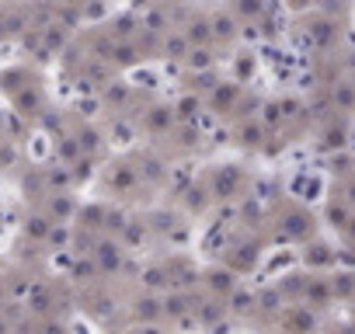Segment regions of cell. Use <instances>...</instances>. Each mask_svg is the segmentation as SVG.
I'll return each instance as SVG.
<instances>
[{"label": "cell", "instance_id": "obj_13", "mask_svg": "<svg viewBox=\"0 0 355 334\" xmlns=\"http://www.w3.org/2000/svg\"><path fill=\"white\" fill-rule=\"evenodd\" d=\"M258 296V310L261 313H279L282 306H286V296L279 292V285H268V289H261V292H254Z\"/></svg>", "mask_w": 355, "mask_h": 334}, {"label": "cell", "instance_id": "obj_21", "mask_svg": "<svg viewBox=\"0 0 355 334\" xmlns=\"http://www.w3.org/2000/svg\"><path fill=\"white\" fill-rule=\"evenodd\" d=\"M345 139H348V132H345L341 125H331V129H327V139H324V146H345Z\"/></svg>", "mask_w": 355, "mask_h": 334}, {"label": "cell", "instance_id": "obj_16", "mask_svg": "<svg viewBox=\"0 0 355 334\" xmlns=\"http://www.w3.org/2000/svg\"><path fill=\"white\" fill-rule=\"evenodd\" d=\"M46 185L53 188V192H67L70 185H73V175L67 171V164H60V167H49V171H46Z\"/></svg>", "mask_w": 355, "mask_h": 334}, {"label": "cell", "instance_id": "obj_20", "mask_svg": "<svg viewBox=\"0 0 355 334\" xmlns=\"http://www.w3.org/2000/svg\"><path fill=\"white\" fill-rule=\"evenodd\" d=\"M77 143H80L84 153H94V150L101 146V136H98V129H80V132H77Z\"/></svg>", "mask_w": 355, "mask_h": 334}, {"label": "cell", "instance_id": "obj_4", "mask_svg": "<svg viewBox=\"0 0 355 334\" xmlns=\"http://www.w3.org/2000/svg\"><path fill=\"white\" fill-rule=\"evenodd\" d=\"M77 199L70 195V192H49V199H46V216L53 220V223H70V220H77Z\"/></svg>", "mask_w": 355, "mask_h": 334}, {"label": "cell", "instance_id": "obj_24", "mask_svg": "<svg viewBox=\"0 0 355 334\" xmlns=\"http://www.w3.org/2000/svg\"><path fill=\"white\" fill-rule=\"evenodd\" d=\"M345 192H348V195H345V202H348V206H355V182H352Z\"/></svg>", "mask_w": 355, "mask_h": 334}, {"label": "cell", "instance_id": "obj_14", "mask_svg": "<svg viewBox=\"0 0 355 334\" xmlns=\"http://www.w3.org/2000/svg\"><path fill=\"white\" fill-rule=\"evenodd\" d=\"M49 230H53V220H49L46 213H32V216L25 220V234L35 237V240H49Z\"/></svg>", "mask_w": 355, "mask_h": 334}, {"label": "cell", "instance_id": "obj_10", "mask_svg": "<svg viewBox=\"0 0 355 334\" xmlns=\"http://www.w3.org/2000/svg\"><path fill=\"white\" fill-rule=\"evenodd\" d=\"M237 94H241V84H227V80H216V87H213V94H209V108H230L234 101H237Z\"/></svg>", "mask_w": 355, "mask_h": 334}, {"label": "cell", "instance_id": "obj_5", "mask_svg": "<svg viewBox=\"0 0 355 334\" xmlns=\"http://www.w3.org/2000/svg\"><path fill=\"white\" fill-rule=\"evenodd\" d=\"M132 317H136V324H157L164 317V299H157V292H143L132 303Z\"/></svg>", "mask_w": 355, "mask_h": 334}, {"label": "cell", "instance_id": "obj_15", "mask_svg": "<svg viewBox=\"0 0 355 334\" xmlns=\"http://www.w3.org/2000/svg\"><path fill=\"white\" fill-rule=\"evenodd\" d=\"M331 292L338 299H355V272H338L331 275Z\"/></svg>", "mask_w": 355, "mask_h": 334}, {"label": "cell", "instance_id": "obj_22", "mask_svg": "<svg viewBox=\"0 0 355 334\" xmlns=\"http://www.w3.org/2000/svg\"><path fill=\"white\" fill-rule=\"evenodd\" d=\"M129 334H160V327H157V324H136Z\"/></svg>", "mask_w": 355, "mask_h": 334}, {"label": "cell", "instance_id": "obj_26", "mask_svg": "<svg viewBox=\"0 0 355 334\" xmlns=\"http://www.w3.org/2000/svg\"><path fill=\"white\" fill-rule=\"evenodd\" d=\"M279 334H289V331H279Z\"/></svg>", "mask_w": 355, "mask_h": 334}, {"label": "cell", "instance_id": "obj_7", "mask_svg": "<svg viewBox=\"0 0 355 334\" xmlns=\"http://www.w3.org/2000/svg\"><path fill=\"white\" fill-rule=\"evenodd\" d=\"M227 313L230 317H251V313H258V296L248 292V289H234L227 296Z\"/></svg>", "mask_w": 355, "mask_h": 334}, {"label": "cell", "instance_id": "obj_25", "mask_svg": "<svg viewBox=\"0 0 355 334\" xmlns=\"http://www.w3.org/2000/svg\"><path fill=\"white\" fill-rule=\"evenodd\" d=\"M0 306H4V289H0Z\"/></svg>", "mask_w": 355, "mask_h": 334}, {"label": "cell", "instance_id": "obj_18", "mask_svg": "<svg viewBox=\"0 0 355 334\" xmlns=\"http://www.w3.org/2000/svg\"><path fill=\"white\" fill-rule=\"evenodd\" d=\"M209 28H213V39H234L237 35V21L234 18H227V15H216V18H209Z\"/></svg>", "mask_w": 355, "mask_h": 334}, {"label": "cell", "instance_id": "obj_3", "mask_svg": "<svg viewBox=\"0 0 355 334\" xmlns=\"http://www.w3.org/2000/svg\"><path fill=\"white\" fill-rule=\"evenodd\" d=\"M241 188H244V175L237 171L234 164H223L220 171L213 175V195L216 199H237Z\"/></svg>", "mask_w": 355, "mask_h": 334}, {"label": "cell", "instance_id": "obj_6", "mask_svg": "<svg viewBox=\"0 0 355 334\" xmlns=\"http://www.w3.org/2000/svg\"><path fill=\"white\" fill-rule=\"evenodd\" d=\"M282 331H289V334H313V313H310V306H289L282 313Z\"/></svg>", "mask_w": 355, "mask_h": 334}, {"label": "cell", "instance_id": "obj_19", "mask_svg": "<svg viewBox=\"0 0 355 334\" xmlns=\"http://www.w3.org/2000/svg\"><path fill=\"white\" fill-rule=\"evenodd\" d=\"M28 310L32 313H49L53 310V296H49V289H32V296H28Z\"/></svg>", "mask_w": 355, "mask_h": 334}, {"label": "cell", "instance_id": "obj_8", "mask_svg": "<svg viewBox=\"0 0 355 334\" xmlns=\"http://www.w3.org/2000/svg\"><path fill=\"white\" fill-rule=\"evenodd\" d=\"M334 292H331V279H320V275H306V292H303V299L310 303V306H324L327 299H331Z\"/></svg>", "mask_w": 355, "mask_h": 334}, {"label": "cell", "instance_id": "obj_17", "mask_svg": "<svg viewBox=\"0 0 355 334\" xmlns=\"http://www.w3.org/2000/svg\"><path fill=\"white\" fill-rule=\"evenodd\" d=\"M306 265H313V268H327V265H334V251L327 247V244H313V247H306Z\"/></svg>", "mask_w": 355, "mask_h": 334}, {"label": "cell", "instance_id": "obj_11", "mask_svg": "<svg viewBox=\"0 0 355 334\" xmlns=\"http://www.w3.org/2000/svg\"><path fill=\"white\" fill-rule=\"evenodd\" d=\"M139 282H143V289H146V292H160V289H167V285H171L167 265H150V268H143Z\"/></svg>", "mask_w": 355, "mask_h": 334}, {"label": "cell", "instance_id": "obj_1", "mask_svg": "<svg viewBox=\"0 0 355 334\" xmlns=\"http://www.w3.org/2000/svg\"><path fill=\"white\" fill-rule=\"evenodd\" d=\"M202 285H206L216 299H227L234 289H241L237 272H234L230 265H213V268H206V272H202Z\"/></svg>", "mask_w": 355, "mask_h": 334}, {"label": "cell", "instance_id": "obj_2", "mask_svg": "<svg viewBox=\"0 0 355 334\" xmlns=\"http://www.w3.org/2000/svg\"><path fill=\"white\" fill-rule=\"evenodd\" d=\"M122 240H115V237H101L98 244H94V261H98V272L101 275H115L119 268H122Z\"/></svg>", "mask_w": 355, "mask_h": 334}, {"label": "cell", "instance_id": "obj_23", "mask_svg": "<svg viewBox=\"0 0 355 334\" xmlns=\"http://www.w3.org/2000/svg\"><path fill=\"white\" fill-rule=\"evenodd\" d=\"M0 334H15V324H11L4 313H0Z\"/></svg>", "mask_w": 355, "mask_h": 334}, {"label": "cell", "instance_id": "obj_12", "mask_svg": "<svg viewBox=\"0 0 355 334\" xmlns=\"http://www.w3.org/2000/svg\"><path fill=\"white\" fill-rule=\"evenodd\" d=\"M171 125H174V108L157 105V108L146 112V129H150V132H164V129H171Z\"/></svg>", "mask_w": 355, "mask_h": 334}, {"label": "cell", "instance_id": "obj_9", "mask_svg": "<svg viewBox=\"0 0 355 334\" xmlns=\"http://www.w3.org/2000/svg\"><path fill=\"white\" fill-rule=\"evenodd\" d=\"M196 306H192V296L185 289H174L171 296H164V317L178 320V317H189Z\"/></svg>", "mask_w": 355, "mask_h": 334}]
</instances>
